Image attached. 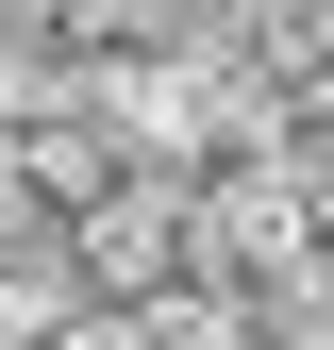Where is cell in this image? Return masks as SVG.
Instances as JSON below:
<instances>
[{"label":"cell","mask_w":334,"mask_h":350,"mask_svg":"<svg viewBox=\"0 0 334 350\" xmlns=\"http://www.w3.org/2000/svg\"><path fill=\"white\" fill-rule=\"evenodd\" d=\"M318 267H334V200L301 184V167H250V184L201 200V300H234L250 334H268V317H301Z\"/></svg>","instance_id":"1"}]
</instances>
